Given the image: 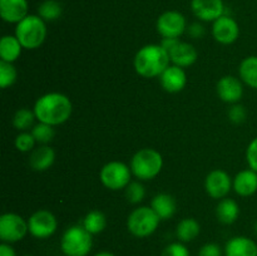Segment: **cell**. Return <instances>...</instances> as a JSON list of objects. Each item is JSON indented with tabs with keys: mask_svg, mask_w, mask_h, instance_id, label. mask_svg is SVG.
Returning a JSON list of instances; mask_svg holds the SVG:
<instances>
[{
	"mask_svg": "<svg viewBox=\"0 0 257 256\" xmlns=\"http://www.w3.org/2000/svg\"><path fill=\"white\" fill-rule=\"evenodd\" d=\"M33 110L39 122L54 127L63 124L69 119L73 112V105L65 94L52 92L38 98Z\"/></svg>",
	"mask_w": 257,
	"mask_h": 256,
	"instance_id": "6da1fadb",
	"label": "cell"
},
{
	"mask_svg": "<svg viewBox=\"0 0 257 256\" xmlns=\"http://www.w3.org/2000/svg\"><path fill=\"white\" fill-rule=\"evenodd\" d=\"M171 58L161 44H148L141 48L135 57V69L141 77H160L170 67Z\"/></svg>",
	"mask_w": 257,
	"mask_h": 256,
	"instance_id": "7a4b0ae2",
	"label": "cell"
},
{
	"mask_svg": "<svg viewBox=\"0 0 257 256\" xmlns=\"http://www.w3.org/2000/svg\"><path fill=\"white\" fill-rule=\"evenodd\" d=\"M163 167V157L153 148H142L133 155L131 160V171L141 181L157 177Z\"/></svg>",
	"mask_w": 257,
	"mask_h": 256,
	"instance_id": "3957f363",
	"label": "cell"
},
{
	"mask_svg": "<svg viewBox=\"0 0 257 256\" xmlns=\"http://www.w3.org/2000/svg\"><path fill=\"white\" fill-rule=\"evenodd\" d=\"M15 37L25 49H37L47 38V25L39 15L29 14L15 28Z\"/></svg>",
	"mask_w": 257,
	"mask_h": 256,
	"instance_id": "277c9868",
	"label": "cell"
},
{
	"mask_svg": "<svg viewBox=\"0 0 257 256\" xmlns=\"http://www.w3.org/2000/svg\"><path fill=\"white\" fill-rule=\"evenodd\" d=\"M93 247V235L83 225L68 227L60 238V248L64 256H88Z\"/></svg>",
	"mask_w": 257,
	"mask_h": 256,
	"instance_id": "5b68a950",
	"label": "cell"
},
{
	"mask_svg": "<svg viewBox=\"0 0 257 256\" xmlns=\"http://www.w3.org/2000/svg\"><path fill=\"white\" fill-rule=\"evenodd\" d=\"M161 218L148 206L135 208L127 218V228L135 237L145 238L156 232Z\"/></svg>",
	"mask_w": 257,
	"mask_h": 256,
	"instance_id": "8992f818",
	"label": "cell"
},
{
	"mask_svg": "<svg viewBox=\"0 0 257 256\" xmlns=\"http://www.w3.org/2000/svg\"><path fill=\"white\" fill-rule=\"evenodd\" d=\"M132 171L125 163L119 161H112L104 165L100 170L99 177L103 186L112 191L125 188L131 183Z\"/></svg>",
	"mask_w": 257,
	"mask_h": 256,
	"instance_id": "52a82bcc",
	"label": "cell"
},
{
	"mask_svg": "<svg viewBox=\"0 0 257 256\" xmlns=\"http://www.w3.org/2000/svg\"><path fill=\"white\" fill-rule=\"evenodd\" d=\"M29 232L28 221L18 213L8 212L0 216V240L7 243L22 241Z\"/></svg>",
	"mask_w": 257,
	"mask_h": 256,
	"instance_id": "ba28073f",
	"label": "cell"
},
{
	"mask_svg": "<svg viewBox=\"0 0 257 256\" xmlns=\"http://www.w3.org/2000/svg\"><path fill=\"white\" fill-rule=\"evenodd\" d=\"M28 227L33 237L44 240L54 235L58 228V221L50 211L39 210L29 217Z\"/></svg>",
	"mask_w": 257,
	"mask_h": 256,
	"instance_id": "9c48e42d",
	"label": "cell"
},
{
	"mask_svg": "<svg viewBox=\"0 0 257 256\" xmlns=\"http://www.w3.org/2000/svg\"><path fill=\"white\" fill-rule=\"evenodd\" d=\"M156 28L163 38H180L187 29V23L180 12L168 10L158 17Z\"/></svg>",
	"mask_w": 257,
	"mask_h": 256,
	"instance_id": "30bf717a",
	"label": "cell"
},
{
	"mask_svg": "<svg viewBox=\"0 0 257 256\" xmlns=\"http://www.w3.org/2000/svg\"><path fill=\"white\" fill-rule=\"evenodd\" d=\"M212 35L216 42L221 44H232L240 35V27L233 18L222 15L212 24Z\"/></svg>",
	"mask_w": 257,
	"mask_h": 256,
	"instance_id": "8fae6325",
	"label": "cell"
},
{
	"mask_svg": "<svg viewBox=\"0 0 257 256\" xmlns=\"http://www.w3.org/2000/svg\"><path fill=\"white\" fill-rule=\"evenodd\" d=\"M232 182L233 181H231V177L227 172L222 170H213L206 177V192L212 198L220 200L228 195L231 187H232Z\"/></svg>",
	"mask_w": 257,
	"mask_h": 256,
	"instance_id": "7c38bea8",
	"label": "cell"
},
{
	"mask_svg": "<svg viewBox=\"0 0 257 256\" xmlns=\"http://www.w3.org/2000/svg\"><path fill=\"white\" fill-rule=\"evenodd\" d=\"M191 9L201 22H215L225 15L223 0H191Z\"/></svg>",
	"mask_w": 257,
	"mask_h": 256,
	"instance_id": "4fadbf2b",
	"label": "cell"
},
{
	"mask_svg": "<svg viewBox=\"0 0 257 256\" xmlns=\"http://www.w3.org/2000/svg\"><path fill=\"white\" fill-rule=\"evenodd\" d=\"M218 97L226 103H237L243 95L242 80L232 75H226L217 82Z\"/></svg>",
	"mask_w": 257,
	"mask_h": 256,
	"instance_id": "5bb4252c",
	"label": "cell"
},
{
	"mask_svg": "<svg viewBox=\"0 0 257 256\" xmlns=\"http://www.w3.org/2000/svg\"><path fill=\"white\" fill-rule=\"evenodd\" d=\"M29 4L28 0H0V15L4 22L18 24L27 18Z\"/></svg>",
	"mask_w": 257,
	"mask_h": 256,
	"instance_id": "9a60e30c",
	"label": "cell"
},
{
	"mask_svg": "<svg viewBox=\"0 0 257 256\" xmlns=\"http://www.w3.org/2000/svg\"><path fill=\"white\" fill-rule=\"evenodd\" d=\"M161 85L168 93H178L186 87L187 75L183 68L172 64L160 75Z\"/></svg>",
	"mask_w": 257,
	"mask_h": 256,
	"instance_id": "2e32d148",
	"label": "cell"
},
{
	"mask_svg": "<svg viewBox=\"0 0 257 256\" xmlns=\"http://www.w3.org/2000/svg\"><path fill=\"white\" fill-rule=\"evenodd\" d=\"M225 256H257V243L247 236H235L226 242Z\"/></svg>",
	"mask_w": 257,
	"mask_h": 256,
	"instance_id": "e0dca14e",
	"label": "cell"
},
{
	"mask_svg": "<svg viewBox=\"0 0 257 256\" xmlns=\"http://www.w3.org/2000/svg\"><path fill=\"white\" fill-rule=\"evenodd\" d=\"M232 187L238 196H252L257 191V172L251 168L238 172L233 178Z\"/></svg>",
	"mask_w": 257,
	"mask_h": 256,
	"instance_id": "ac0fdd59",
	"label": "cell"
},
{
	"mask_svg": "<svg viewBox=\"0 0 257 256\" xmlns=\"http://www.w3.org/2000/svg\"><path fill=\"white\" fill-rule=\"evenodd\" d=\"M55 161V152L52 147L47 145H40L34 148L30 153L29 163L30 167L38 172L49 170Z\"/></svg>",
	"mask_w": 257,
	"mask_h": 256,
	"instance_id": "d6986e66",
	"label": "cell"
},
{
	"mask_svg": "<svg viewBox=\"0 0 257 256\" xmlns=\"http://www.w3.org/2000/svg\"><path fill=\"white\" fill-rule=\"evenodd\" d=\"M197 50L192 44L185 42H180L170 52L171 62L181 68H186L192 65L197 60Z\"/></svg>",
	"mask_w": 257,
	"mask_h": 256,
	"instance_id": "ffe728a7",
	"label": "cell"
},
{
	"mask_svg": "<svg viewBox=\"0 0 257 256\" xmlns=\"http://www.w3.org/2000/svg\"><path fill=\"white\" fill-rule=\"evenodd\" d=\"M151 207L157 213L161 220H168L172 217L176 212V201L168 193H158L152 198Z\"/></svg>",
	"mask_w": 257,
	"mask_h": 256,
	"instance_id": "44dd1931",
	"label": "cell"
},
{
	"mask_svg": "<svg viewBox=\"0 0 257 256\" xmlns=\"http://www.w3.org/2000/svg\"><path fill=\"white\" fill-rule=\"evenodd\" d=\"M23 45L17 37L4 35L0 40V58L8 63H14L22 54Z\"/></svg>",
	"mask_w": 257,
	"mask_h": 256,
	"instance_id": "7402d4cb",
	"label": "cell"
},
{
	"mask_svg": "<svg viewBox=\"0 0 257 256\" xmlns=\"http://www.w3.org/2000/svg\"><path fill=\"white\" fill-rule=\"evenodd\" d=\"M240 215V207H238L237 202L231 198H223L220 201L216 208V216H217L218 221L225 225H231L235 222Z\"/></svg>",
	"mask_w": 257,
	"mask_h": 256,
	"instance_id": "603a6c76",
	"label": "cell"
},
{
	"mask_svg": "<svg viewBox=\"0 0 257 256\" xmlns=\"http://www.w3.org/2000/svg\"><path fill=\"white\" fill-rule=\"evenodd\" d=\"M201 232V226L198 223L197 220L195 218H183L182 221H180L176 228V236H177L178 241L186 243L191 242L195 238L198 237Z\"/></svg>",
	"mask_w": 257,
	"mask_h": 256,
	"instance_id": "cb8c5ba5",
	"label": "cell"
},
{
	"mask_svg": "<svg viewBox=\"0 0 257 256\" xmlns=\"http://www.w3.org/2000/svg\"><path fill=\"white\" fill-rule=\"evenodd\" d=\"M240 78L246 85L257 89V57L256 55H250L245 58L241 62L240 69Z\"/></svg>",
	"mask_w": 257,
	"mask_h": 256,
	"instance_id": "d4e9b609",
	"label": "cell"
},
{
	"mask_svg": "<svg viewBox=\"0 0 257 256\" xmlns=\"http://www.w3.org/2000/svg\"><path fill=\"white\" fill-rule=\"evenodd\" d=\"M105 226H107V218L104 213L98 210L90 211L83 218V227L92 235H98L104 231Z\"/></svg>",
	"mask_w": 257,
	"mask_h": 256,
	"instance_id": "484cf974",
	"label": "cell"
},
{
	"mask_svg": "<svg viewBox=\"0 0 257 256\" xmlns=\"http://www.w3.org/2000/svg\"><path fill=\"white\" fill-rule=\"evenodd\" d=\"M63 13V8L57 0H44L38 8V15L44 22H54L60 18Z\"/></svg>",
	"mask_w": 257,
	"mask_h": 256,
	"instance_id": "4316f807",
	"label": "cell"
},
{
	"mask_svg": "<svg viewBox=\"0 0 257 256\" xmlns=\"http://www.w3.org/2000/svg\"><path fill=\"white\" fill-rule=\"evenodd\" d=\"M34 119H37L34 110H30L28 108H20L15 112L14 118H13V125L18 131L25 132V131L32 127Z\"/></svg>",
	"mask_w": 257,
	"mask_h": 256,
	"instance_id": "83f0119b",
	"label": "cell"
},
{
	"mask_svg": "<svg viewBox=\"0 0 257 256\" xmlns=\"http://www.w3.org/2000/svg\"><path fill=\"white\" fill-rule=\"evenodd\" d=\"M32 135L34 136L37 143H39V145H48L54 138L55 131L53 125L39 122L37 125L33 127Z\"/></svg>",
	"mask_w": 257,
	"mask_h": 256,
	"instance_id": "f1b7e54d",
	"label": "cell"
},
{
	"mask_svg": "<svg viewBox=\"0 0 257 256\" xmlns=\"http://www.w3.org/2000/svg\"><path fill=\"white\" fill-rule=\"evenodd\" d=\"M18 77V72L13 63H8L2 60L0 62V87L4 88L10 87L15 83Z\"/></svg>",
	"mask_w": 257,
	"mask_h": 256,
	"instance_id": "f546056e",
	"label": "cell"
},
{
	"mask_svg": "<svg viewBox=\"0 0 257 256\" xmlns=\"http://www.w3.org/2000/svg\"><path fill=\"white\" fill-rule=\"evenodd\" d=\"M146 196V190L145 186L141 182H131L130 185L125 187V197L130 201L131 203H140L141 201H143Z\"/></svg>",
	"mask_w": 257,
	"mask_h": 256,
	"instance_id": "4dcf8cb0",
	"label": "cell"
},
{
	"mask_svg": "<svg viewBox=\"0 0 257 256\" xmlns=\"http://www.w3.org/2000/svg\"><path fill=\"white\" fill-rule=\"evenodd\" d=\"M35 143H37V141H35L32 132H22L15 138V147L20 152H30V151L34 150Z\"/></svg>",
	"mask_w": 257,
	"mask_h": 256,
	"instance_id": "1f68e13d",
	"label": "cell"
},
{
	"mask_svg": "<svg viewBox=\"0 0 257 256\" xmlns=\"http://www.w3.org/2000/svg\"><path fill=\"white\" fill-rule=\"evenodd\" d=\"M161 256H191V253L185 243L177 241L166 246L161 252Z\"/></svg>",
	"mask_w": 257,
	"mask_h": 256,
	"instance_id": "d6a6232c",
	"label": "cell"
},
{
	"mask_svg": "<svg viewBox=\"0 0 257 256\" xmlns=\"http://www.w3.org/2000/svg\"><path fill=\"white\" fill-rule=\"evenodd\" d=\"M223 250L216 242H207L198 250L197 256H223Z\"/></svg>",
	"mask_w": 257,
	"mask_h": 256,
	"instance_id": "836d02e7",
	"label": "cell"
},
{
	"mask_svg": "<svg viewBox=\"0 0 257 256\" xmlns=\"http://www.w3.org/2000/svg\"><path fill=\"white\" fill-rule=\"evenodd\" d=\"M246 115L247 114H246L245 107L241 104H235L228 110V118H230L231 122L236 123V124H240V123L245 122Z\"/></svg>",
	"mask_w": 257,
	"mask_h": 256,
	"instance_id": "e575fe53",
	"label": "cell"
},
{
	"mask_svg": "<svg viewBox=\"0 0 257 256\" xmlns=\"http://www.w3.org/2000/svg\"><path fill=\"white\" fill-rule=\"evenodd\" d=\"M246 160H247L248 167L257 172V137L253 138L248 145L246 151Z\"/></svg>",
	"mask_w": 257,
	"mask_h": 256,
	"instance_id": "d590c367",
	"label": "cell"
},
{
	"mask_svg": "<svg viewBox=\"0 0 257 256\" xmlns=\"http://www.w3.org/2000/svg\"><path fill=\"white\" fill-rule=\"evenodd\" d=\"M188 34L191 35L192 38H201L205 35V28H203L202 24H200V23H193V24H191L190 27H188Z\"/></svg>",
	"mask_w": 257,
	"mask_h": 256,
	"instance_id": "8d00e7d4",
	"label": "cell"
},
{
	"mask_svg": "<svg viewBox=\"0 0 257 256\" xmlns=\"http://www.w3.org/2000/svg\"><path fill=\"white\" fill-rule=\"evenodd\" d=\"M178 43H180L178 38H163L162 42H161V45H162L163 49L167 50L168 54H170L171 50H172Z\"/></svg>",
	"mask_w": 257,
	"mask_h": 256,
	"instance_id": "74e56055",
	"label": "cell"
},
{
	"mask_svg": "<svg viewBox=\"0 0 257 256\" xmlns=\"http://www.w3.org/2000/svg\"><path fill=\"white\" fill-rule=\"evenodd\" d=\"M0 256H17V252L13 248L12 243L3 242L0 245Z\"/></svg>",
	"mask_w": 257,
	"mask_h": 256,
	"instance_id": "f35d334b",
	"label": "cell"
},
{
	"mask_svg": "<svg viewBox=\"0 0 257 256\" xmlns=\"http://www.w3.org/2000/svg\"><path fill=\"white\" fill-rule=\"evenodd\" d=\"M94 256H115V255L113 252H110V251H99V252L95 253Z\"/></svg>",
	"mask_w": 257,
	"mask_h": 256,
	"instance_id": "ab89813d",
	"label": "cell"
},
{
	"mask_svg": "<svg viewBox=\"0 0 257 256\" xmlns=\"http://www.w3.org/2000/svg\"><path fill=\"white\" fill-rule=\"evenodd\" d=\"M255 232L257 233V222L255 223Z\"/></svg>",
	"mask_w": 257,
	"mask_h": 256,
	"instance_id": "60d3db41",
	"label": "cell"
},
{
	"mask_svg": "<svg viewBox=\"0 0 257 256\" xmlns=\"http://www.w3.org/2000/svg\"><path fill=\"white\" fill-rule=\"evenodd\" d=\"M25 256H32V255H25Z\"/></svg>",
	"mask_w": 257,
	"mask_h": 256,
	"instance_id": "b9f144b4",
	"label": "cell"
}]
</instances>
